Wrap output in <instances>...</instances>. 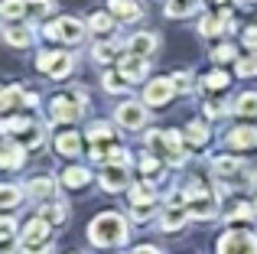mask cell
I'll return each instance as SVG.
<instances>
[{
    "instance_id": "10",
    "label": "cell",
    "mask_w": 257,
    "mask_h": 254,
    "mask_svg": "<svg viewBox=\"0 0 257 254\" xmlns=\"http://www.w3.org/2000/svg\"><path fill=\"white\" fill-rule=\"evenodd\" d=\"M157 49H160V36L157 33H134V36L127 39V52H131V56L150 59Z\"/></svg>"
},
{
    "instance_id": "40",
    "label": "cell",
    "mask_w": 257,
    "mask_h": 254,
    "mask_svg": "<svg viewBox=\"0 0 257 254\" xmlns=\"http://www.w3.org/2000/svg\"><path fill=\"white\" fill-rule=\"evenodd\" d=\"M23 147H10L7 150V170H17V166H23Z\"/></svg>"
},
{
    "instance_id": "15",
    "label": "cell",
    "mask_w": 257,
    "mask_h": 254,
    "mask_svg": "<svg viewBox=\"0 0 257 254\" xmlns=\"http://www.w3.org/2000/svg\"><path fill=\"white\" fill-rule=\"evenodd\" d=\"M241 166H244V160H241V157H215V160H212V173H215L218 179L238 176Z\"/></svg>"
},
{
    "instance_id": "27",
    "label": "cell",
    "mask_w": 257,
    "mask_h": 254,
    "mask_svg": "<svg viewBox=\"0 0 257 254\" xmlns=\"http://www.w3.org/2000/svg\"><path fill=\"white\" fill-rule=\"evenodd\" d=\"M101 85H104V91H111V95H120V91L131 88V82H127L120 72H104V75H101Z\"/></svg>"
},
{
    "instance_id": "4",
    "label": "cell",
    "mask_w": 257,
    "mask_h": 254,
    "mask_svg": "<svg viewBox=\"0 0 257 254\" xmlns=\"http://www.w3.org/2000/svg\"><path fill=\"white\" fill-rule=\"evenodd\" d=\"M218 254H257V235L244 228H231L218 238Z\"/></svg>"
},
{
    "instance_id": "25",
    "label": "cell",
    "mask_w": 257,
    "mask_h": 254,
    "mask_svg": "<svg viewBox=\"0 0 257 254\" xmlns=\"http://www.w3.org/2000/svg\"><path fill=\"white\" fill-rule=\"evenodd\" d=\"M88 170L85 166H69V170L62 173V186H69V189H82V186H88Z\"/></svg>"
},
{
    "instance_id": "28",
    "label": "cell",
    "mask_w": 257,
    "mask_h": 254,
    "mask_svg": "<svg viewBox=\"0 0 257 254\" xmlns=\"http://www.w3.org/2000/svg\"><path fill=\"white\" fill-rule=\"evenodd\" d=\"M43 218L46 222H56V225H62L65 218H69V205L65 202H56V199H52V202H46V209H43Z\"/></svg>"
},
{
    "instance_id": "47",
    "label": "cell",
    "mask_w": 257,
    "mask_h": 254,
    "mask_svg": "<svg viewBox=\"0 0 257 254\" xmlns=\"http://www.w3.org/2000/svg\"><path fill=\"white\" fill-rule=\"evenodd\" d=\"M49 251H52L49 241H43V244H23V254H49Z\"/></svg>"
},
{
    "instance_id": "31",
    "label": "cell",
    "mask_w": 257,
    "mask_h": 254,
    "mask_svg": "<svg viewBox=\"0 0 257 254\" xmlns=\"http://www.w3.org/2000/svg\"><path fill=\"white\" fill-rule=\"evenodd\" d=\"M221 30H225V26H221V17H212V13H205V17L199 20V36H205V39L218 36Z\"/></svg>"
},
{
    "instance_id": "38",
    "label": "cell",
    "mask_w": 257,
    "mask_h": 254,
    "mask_svg": "<svg viewBox=\"0 0 257 254\" xmlns=\"http://www.w3.org/2000/svg\"><path fill=\"white\" fill-rule=\"evenodd\" d=\"M202 85H205L208 91H212V88H225V85H228V75H225V72H218V69H215V72H208V75L202 78Z\"/></svg>"
},
{
    "instance_id": "33",
    "label": "cell",
    "mask_w": 257,
    "mask_h": 254,
    "mask_svg": "<svg viewBox=\"0 0 257 254\" xmlns=\"http://www.w3.org/2000/svg\"><path fill=\"white\" fill-rule=\"evenodd\" d=\"M0 17H4V20L26 17V0H4V4H0Z\"/></svg>"
},
{
    "instance_id": "48",
    "label": "cell",
    "mask_w": 257,
    "mask_h": 254,
    "mask_svg": "<svg viewBox=\"0 0 257 254\" xmlns=\"http://www.w3.org/2000/svg\"><path fill=\"white\" fill-rule=\"evenodd\" d=\"M131 254H160V248H157V244H137Z\"/></svg>"
},
{
    "instance_id": "23",
    "label": "cell",
    "mask_w": 257,
    "mask_h": 254,
    "mask_svg": "<svg viewBox=\"0 0 257 254\" xmlns=\"http://www.w3.org/2000/svg\"><path fill=\"white\" fill-rule=\"evenodd\" d=\"M157 202V189L150 183H134L131 186V205H153Z\"/></svg>"
},
{
    "instance_id": "50",
    "label": "cell",
    "mask_w": 257,
    "mask_h": 254,
    "mask_svg": "<svg viewBox=\"0 0 257 254\" xmlns=\"http://www.w3.org/2000/svg\"><path fill=\"white\" fill-rule=\"evenodd\" d=\"M254 215H257V202H254Z\"/></svg>"
},
{
    "instance_id": "26",
    "label": "cell",
    "mask_w": 257,
    "mask_h": 254,
    "mask_svg": "<svg viewBox=\"0 0 257 254\" xmlns=\"http://www.w3.org/2000/svg\"><path fill=\"white\" fill-rule=\"evenodd\" d=\"M23 196H26V192L20 189V186H13V183L0 186V209H13V205H20Z\"/></svg>"
},
{
    "instance_id": "9",
    "label": "cell",
    "mask_w": 257,
    "mask_h": 254,
    "mask_svg": "<svg viewBox=\"0 0 257 254\" xmlns=\"http://www.w3.org/2000/svg\"><path fill=\"white\" fill-rule=\"evenodd\" d=\"M189 205H176V202H170V205H163L160 209V228L163 231H179V228H186V222H189Z\"/></svg>"
},
{
    "instance_id": "3",
    "label": "cell",
    "mask_w": 257,
    "mask_h": 254,
    "mask_svg": "<svg viewBox=\"0 0 257 254\" xmlns=\"http://www.w3.org/2000/svg\"><path fill=\"white\" fill-rule=\"evenodd\" d=\"M85 104H88V95L85 91H75V95H56L49 101V117L52 121H59V124H72V121H78V117L85 114Z\"/></svg>"
},
{
    "instance_id": "35",
    "label": "cell",
    "mask_w": 257,
    "mask_h": 254,
    "mask_svg": "<svg viewBox=\"0 0 257 254\" xmlns=\"http://www.w3.org/2000/svg\"><path fill=\"white\" fill-rule=\"evenodd\" d=\"M72 69H75V56H72V52H62V59L56 62V69H52L49 75H52V78H65Z\"/></svg>"
},
{
    "instance_id": "30",
    "label": "cell",
    "mask_w": 257,
    "mask_h": 254,
    "mask_svg": "<svg viewBox=\"0 0 257 254\" xmlns=\"http://www.w3.org/2000/svg\"><path fill=\"white\" fill-rule=\"evenodd\" d=\"M23 101V88H17V85H0V111H10L13 104Z\"/></svg>"
},
{
    "instance_id": "12",
    "label": "cell",
    "mask_w": 257,
    "mask_h": 254,
    "mask_svg": "<svg viewBox=\"0 0 257 254\" xmlns=\"http://www.w3.org/2000/svg\"><path fill=\"white\" fill-rule=\"evenodd\" d=\"M120 75H124L127 78V82H140V78H144L147 75V72H150V65H147V59H140V56H131V52H127V56L124 59H120Z\"/></svg>"
},
{
    "instance_id": "44",
    "label": "cell",
    "mask_w": 257,
    "mask_h": 254,
    "mask_svg": "<svg viewBox=\"0 0 257 254\" xmlns=\"http://www.w3.org/2000/svg\"><path fill=\"white\" fill-rule=\"evenodd\" d=\"M241 43H244L247 49H254V52H257V26H247L244 36H241Z\"/></svg>"
},
{
    "instance_id": "2",
    "label": "cell",
    "mask_w": 257,
    "mask_h": 254,
    "mask_svg": "<svg viewBox=\"0 0 257 254\" xmlns=\"http://www.w3.org/2000/svg\"><path fill=\"white\" fill-rule=\"evenodd\" d=\"M182 134L179 131H150L147 134V147L157 153L160 160H166L170 166H182L189 160V153L182 150Z\"/></svg>"
},
{
    "instance_id": "39",
    "label": "cell",
    "mask_w": 257,
    "mask_h": 254,
    "mask_svg": "<svg viewBox=\"0 0 257 254\" xmlns=\"http://www.w3.org/2000/svg\"><path fill=\"white\" fill-rule=\"evenodd\" d=\"M59 59H62V52H39V59H36V65H39V69H43V72H52V69H56V62H59Z\"/></svg>"
},
{
    "instance_id": "45",
    "label": "cell",
    "mask_w": 257,
    "mask_h": 254,
    "mask_svg": "<svg viewBox=\"0 0 257 254\" xmlns=\"http://www.w3.org/2000/svg\"><path fill=\"white\" fill-rule=\"evenodd\" d=\"M225 111H231V108H225L221 101H208V104H205V114H208V117H221Z\"/></svg>"
},
{
    "instance_id": "11",
    "label": "cell",
    "mask_w": 257,
    "mask_h": 254,
    "mask_svg": "<svg viewBox=\"0 0 257 254\" xmlns=\"http://www.w3.org/2000/svg\"><path fill=\"white\" fill-rule=\"evenodd\" d=\"M49 228L52 225L46 222L43 215H36V218H30V222L23 225V244H43V241H49Z\"/></svg>"
},
{
    "instance_id": "5",
    "label": "cell",
    "mask_w": 257,
    "mask_h": 254,
    "mask_svg": "<svg viewBox=\"0 0 257 254\" xmlns=\"http://www.w3.org/2000/svg\"><path fill=\"white\" fill-rule=\"evenodd\" d=\"M43 33L49 39H56V43H72V46H75V43L85 39L88 23H82V20H75V17H62V20H56V23H49Z\"/></svg>"
},
{
    "instance_id": "36",
    "label": "cell",
    "mask_w": 257,
    "mask_h": 254,
    "mask_svg": "<svg viewBox=\"0 0 257 254\" xmlns=\"http://www.w3.org/2000/svg\"><path fill=\"white\" fill-rule=\"evenodd\" d=\"M91 59H94V62H101V65L111 62V59H114V46H111V43H98V46L91 49Z\"/></svg>"
},
{
    "instance_id": "22",
    "label": "cell",
    "mask_w": 257,
    "mask_h": 254,
    "mask_svg": "<svg viewBox=\"0 0 257 254\" xmlns=\"http://www.w3.org/2000/svg\"><path fill=\"white\" fill-rule=\"evenodd\" d=\"M182 137H186V144L205 147L208 140H212V131H208V127H205V121H192V124L186 127V134H182Z\"/></svg>"
},
{
    "instance_id": "29",
    "label": "cell",
    "mask_w": 257,
    "mask_h": 254,
    "mask_svg": "<svg viewBox=\"0 0 257 254\" xmlns=\"http://www.w3.org/2000/svg\"><path fill=\"white\" fill-rule=\"evenodd\" d=\"M56 10V0H26V17L30 20H43Z\"/></svg>"
},
{
    "instance_id": "16",
    "label": "cell",
    "mask_w": 257,
    "mask_h": 254,
    "mask_svg": "<svg viewBox=\"0 0 257 254\" xmlns=\"http://www.w3.org/2000/svg\"><path fill=\"white\" fill-rule=\"evenodd\" d=\"M215 209H218V202H215V196L208 192V196L195 199V202H189V215L199 218V222H208V218H215Z\"/></svg>"
},
{
    "instance_id": "24",
    "label": "cell",
    "mask_w": 257,
    "mask_h": 254,
    "mask_svg": "<svg viewBox=\"0 0 257 254\" xmlns=\"http://www.w3.org/2000/svg\"><path fill=\"white\" fill-rule=\"evenodd\" d=\"M13 241H17V222L13 215H0V254L10 251Z\"/></svg>"
},
{
    "instance_id": "8",
    "label": "cell",
    "mask_w": 257,
    "mask_h": 254,
    "mask_svg": "<svg viewBox=\"0 0 257 254\" xmlns=\"http://www.w3.org/2000/svg\"><path fill=\"white\" fill-rule=\"evenodd\" d=\"M127 183H131L127 163H107L104 170H101V189L104 192H124Z\"/></svg>"
},
{
    "instance_id": "34",
    "label": "cell",
    "mask_w": 257,
    "mask_h": 254,
    "mask_svg": "<svg viewBox=\"0 0 257 254\" xmlns=\"http://www.w3.org/2000/svg\"><path fill=\"white\" fill-rule=\"evenodd\" d=\"M234 72H238V78L257 75V52H251V56H244V59H238V62H234Z\"/></svg>"
},
{
    "instance_id": "7",
    "label": "cell",
    "mask_w": 257,
    "mask_h": 254,
    "mask_svg": "<svg viewBox=\"0 0 257 254\" xmlns=\"http://www.w3.org/2000/svg\"><path fill=\"white\" fill-rule=\"evenodd\" d=\"M173 95H176L173 78H153V82L147 85V91H144V104L147 108H163V104L173 101Z\"/></svg>"
},
{
    "instance_id": "17",
    "label": "cell",
    "mask_w": 257,
    "mask_h": 254,
    "mask_svg": "<svg viewBox=\"0 0 257 254\" xmlns=\"http://www.w3.org/2000/svg\"><path fill=\"white\" fill-rule=\"evenodd\" d=\"M202 10V4L199 0H166V7H163V13L170 20H179V17H192V13H199Z\"/></svg>"
},
{
    "instance_id": "19",
    "label": "cell",
    "mask_w": 257,
    "mask_h": 254,
    "mask_svg": "<svg viewBox=\"0 0 257 254\" xmlns=\"http://www.w3.org/2000/svg\"><path fill=\"white\" fill-rule=\"evenodd\" d=\"M56 150L62 153V157H78V153H82V134H75V131L59 134L56 137Z\"/></svg>"
},
{
    "instance_id": "20",
    "label": "cell",
    "mask_w": 257,
    "mask_h": 254,
    "mask_svg": "<svg viewBox=\"0 0 257 254\" xmlns=\"http://www.w3.org/2000/svg\"><path fill=\"white\" fill-rule=\"evenodd\" d=\"M56 192H59V183L49 179V176H36L30 183V196L33 199H56Z\"/></svg>"
},
{
    "instance_id": "13",
    "label": "cell",
    "mask_w": 257,
    "mask_h": 254,
    "mask_svg": "<svg viewBox=\"0 0 257 254\" xmlns=\"http://www.w3.org/2000/svg\"><path fill=\"white\" fill-rule=\"evenodd\" d=\"M228 147L231 150H251L257 147V127H234V131H228Z\"/></svg>"
},
{
    "instance_id": "42",
    "label": "cell",
    "mask_w": 257,
    "mask_h": 254,
    "mask_svg": "<svg viewBox=\"0 0 257 254\" xmlns=\"http://www.w3.org/2000/svg\"><path fill=\"white\" fill-rule=\"evenodd\" d=\"M131 218H134V222H150V218H153V205H134Z\"/></svg>"
},
{
    "instance_id": "32",
    "label": "cell",
    "mask_w": 257,
    "mask_h": 254,
    "mask_svg": "<svg viewBox=\"0 0 257 254\" xmlns=\"http://www.w3.org/2000/svg\"><path fill=\"white\" fill-rule=\"evenodd\" d=\"M88 30L91 33H111L114 30V17L111 13H91V17H88Z\"/></svg>"
},
{
    "instance_id": "49",
    "label": "cell",
    "mask_w": 257,
    "mask_h": 254,
    "mask_svg": "<svg viewBox=\"0 0 257 254\" xmlns=\"http://www.w3.org/2000/svg\"><path fill=\"white\" fill-rule=\"evenodd\" d=\"M0 166H7V147L0 144Z\"/></svg>"
},
{
    "instance_id": "37",
    "label": "cell",
    "mask_w": 257,
    "mask_h": 254,
    "mask_svg": "<svg viewBox=\"0 0 257 254\" xmlns=\"http://www.w3.org/2000/svg\"><path fill=\"white\" fill-rule=\"evenodd\" d=\"M254 215V205H247V202H238V205H231V212H228V222H241V218H251Z\"/></svg>"
},
{
    "instance_id": "1",
    "label": "cell",
    "mask_w": 257,
    "mask_h": 254,
    "mask_svg": "<svg viewBox=\"0 0 257 254\" xmlns=\"http://www.w3.org/2000/svg\"><path fill=\"white\" fill-rule=\"evenodd\" d=\"M88 238L98 248H120V244H127V218L117 212H101L88 225Z\"/></svg>"
},
{
    "instance_id": "46",
    "label": "cell",
    "mask_w": 257,
    "mask_h": 254,
    "mask_svg": "<svg viewBox=\"0 0 257 254\" xmlns=\"http://www.w3.org/2000/svg\"><path fill=\"white\" fill-rule=\"evenodd\" d=\"M231 59H234L231 46H218V49H215V62H231Z\"/></svg>"
},
{
    "instance_id": "21",
    "label": "cell",
    "mask_w": 257,
    "mask_h": 254,
    "mask_svg": "<svg viewBox=\"0 0 257 254\" xmlns=\"http://www.w3.org/2000/svg\"><path fill=\"white\" fill-rule=\"evenodd\" d=\"M231 111L241 117H257V91H244L231 101Z\"/></svg>"
},
{
    "instance_id": "43",
    "label": "cell",
    "mask_w": 257,
    "mask_h": 254,
    "mask_svg": "<svg viewBox=\"0 0 257 254\" xmlns=\"http://www.w3.org/2000/svg\"><path fill=\"white\" fill-rule=\"evenodd\" d=\"M160 163H163V160H160L157 153H147V157L140 160V170H144V173H157V170H160Z\"/></svg>"
},
{
    "instance_id": "18",
    "label": "cell",
    "mask_w": 257,
    "mask_h": 254,
    "mask_svg": "<svg viewBox=\"0 0 257 254\" xmlns=\"http://www.w3.org/2000/svg\"><path fill=\"white\" fill-rule=\"evenodd\" d=\"M111 13L117 20H124V23H134V20L144 17V10H140V4H134V0H111Z\"/></svg>"
},
{
    "instance_id": "14",
    "label": "cell",
    "mask_w": 257,
    "mask_h": 254,
    "mask_svg": "<svg viewBox=\"0 0 257 254\" xmlns=\"http://www.w3.org/2000/svg\"><path fill=\"white\" fill-rule=\"evenodd\" d=\"M4 43H7V46H13V49H30V43H33V30H30V26H23V23H17V26H4Z\"/></svg>"
},
{
    "instance_id": "41",
    "label": "cell",
    "mask_w": 257,
    "mask_h": 254,
    "mask_svg": "<svg viewBox=\"0 0 257 254\" xmlns=\"http://www.w3.org/2000/svg\"><path fill=\"white\" fill-rule=\"evenodd\" d=\"M170 78H173L176 91H192V75H189V72H176V75H170Z\"/></svg>"
},
{
    "instance_id": "6",
    "label": "cell",
    "mask_w": 257,
    "mask_h": 254,
    "mask_svg": "<svg viewBox=\"0 0 257 254\" xmlns=\"http://www.w3.org/2000/svg\"><path fill=\"white\" fill-rule=\"evenodd\" d=\"M114 121L120 127H127V131H140V127H147V121H150V111H147L144 101H124L114 111Z\"/></svg>"
}]
</instances>
